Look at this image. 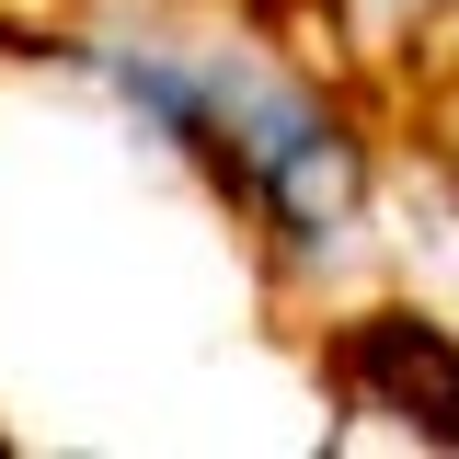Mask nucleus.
Instances as JSON below:
<instances>
[{
    "instance_id": "nucleus-1",
    "label": "nucleus",
    "mask_w": 459,
    "mask_h": 459,
    "mask_svg": "<svg viewBox=\"0 0 459 459\" xmlns=\"http://www.w3.org/2000/svg\"><path fill=\"white\" fill-rule=\"evenodd\" d=\"M333 379L356 413H391L402 437L459 448V322L437 310H356L333 322Z\"/></svg>"
},
{
    "instance_id": "nucleus-2",
    "label": "nucleus",
    "mask_w": 459,
    "mask_h": 459,
    "mask_svg": "<svg viewBox=\"0 0 459 459\" xmlns=\"http://www.w3.org/2000/svg\"><path fill=\"white\" fill-rule=\"evenodd\" d=\"M368 12H413V23H437V12H448V0H368Z\"/></svg>"
}]
</instances>
